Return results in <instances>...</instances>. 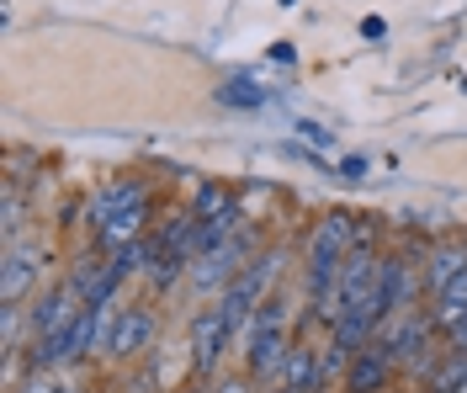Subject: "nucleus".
Masks as SVG:
<instances>
[{
  "label": "nucleus",
  "mask_w": 467,
  "mask_h": 393,
  "mask_svg": "<svg viewBox=\"0 0 467 393\" xmlns=\"http://www.w3.org/2000/svg\"><path fill=\"white\" fill-rule=\"evenodd\" d=\"M213 393H255V377L250 372H234V377H218Z\"/></svg>",
  "instance_id": "nucleus-18"
},
{
  "label": "nucleus",
  "mask_w": 467,
  "mask_h": 393,
  "mask_svg": "<svg viewBox=\"0 0 467 393\" xmlns=\"http://www.w3.org/2000/svg\"><path fill=\"white\" fill-rule=\"evenodd\" d=\"M48 250L43 240H5V255H0V303H22L37 287V272H43Z\"/></svg>",
  "instance_id": "nucleus-5"
},
{
  "label": "nucleus",
  "mask_w": 467,
  "mask_h": 393,
  "mask_svg": "<svg viewBox=\"0 0 467 393\" xmlns=\"http://www.w3.org/2000/svg\"><path fill=\"white\" fill-rule=\"evenodd\" d=\"M144 218H149V202H133V208L112 212V218L96 229V244H101V250H122V244L144 240Z\"/></svg>",
  "instance_id": "nucleus-11"
},
{
  "label": "nucleus",
  "mask_w": 467,
  "mask_h": 393,
  "mask_svg": "<svg viewBox=\"0 0 467 393\" xmlns=\"http://www.w3.org/2000/svg\"><path fill=\"white\" fill-rule=\"evenodd\" d=\"M154 330H160V319H154V308H117L112 319H107V335H101V357H112V362H128V357H144L149 346H154Z\"/></svg>",
  "instance_id": "nucleus-3"
},
{
  "label": "nucleus",
  "mask_w": 467,
  "mask_h": 393,
  "mask_svg": "<svg viewBox=\"0 0 467 393\" xmlns=\"http://www.w3.org/2000/svg\"><path fill=\"white\" fill-rule=\"evenodd\" d=\"M58 388H64V383L54 377V367H32V372H27V383H22L16 393H58Z\"/></svg>",
  "instance_id": "nucleus-17"
},
{
  "label": "nucleus",
  "mask_w": 467,
  "mask_h": 393,
  "mask_svg": "<svg viewBox=\"0 0 467 393\" xmlns=\"http://www.w3.org/2000/svg\"><path fill=\"white\" fill-rule=\"evenodd\" d=\"M282 5H297V0H282Z\"/></svg>",
  "instance_id": "nucleus-27"
},
{
  "label": "nucleus",
  "mask_w": 467,
  "mask_h": 393,
  "mask_svg": "<svg viewBox=\"0 0 467 393\" xmlns=\"http://www.w3.org/2000/svg\"><path fill=\"white\" fill-rule=\"evenodd\" d=\"M335 171H340L346 181H361V176H367V160H361V154H346V160H340Z\"/></svg>",
  "instance_id": "nucleus-20"
},
{
  "label": "nucleus",
  "mask_w": 467,
  "mask_h": 393,
  "mask_svg": "<svg viewBox=\"0 0 467 393\" xmlns=\"http://www.w3.org/2000/svg\"><path fill=\"white\" fill-rule=\"evenodd\" d=\"M255 244H261V234H255V223H250V229H239L234 240H223L218 250L197 255V261H192V293H197V298H218L234 276L250 266Z\"/></svg>",
  "instance_id": "nucleus-2"
},
{
  "label": "nucleus",
  "mask_w": 467,
  "mask_h": 393,
  "mask_svg": "<svg viewBox=\"0 0 467 393\" xmlns=\"http://www.w3.org/2000/svg\"><path fill=\"white\" fill-rule=\"evenodd\" d=\"M58 393H86V388H80V383H64V388H58Z\"/></svg>",
  "instance_id": "nucleus-25"
},
{
  "label": "nucleus",
  "mask_w": 467,
  "mask_h": 393,
  "mask_svg": "<svg viewBox=\"0 0 467 393\" xmlns=\"http://www.w3.org/2000/svg\"><path fill=\"white\" fill-rule=\"evenodd\" d=\"M292 351V335H287V298L271 293V298L255 308L250 319V335H244V372L255 383H276L282 372V357Z\"/></svg>",
  "instance_id": "nucleus-1"
},
{
  "label": "nucleus",
  "mask_w": 467,
  "mask_h": 393,
  "mask_svg": "<svg viewBox=\"0 0 467 393\" xmlns=\"http://www.w3.org/2000/svg\"><path fill=\"white\" fill-rule=\"evenodd\" d=\"M361 37H388V22H382V16H367V22H361Z\"/></svg>",
  "instance_id": "nucleus-22"
},
{
  "label": "nucleus",
  "mask_w": 467,
  "mask_h": 393,
  "mask_svg": "<svg viewBox=\"0 0 467 393\" xmlns=\"http://www.w3.org/2000/svg\"><path fill=\"white\" fill-rule=\"evenodd\" d=\"M234 340L229 319H223V308L213 303V308H202L197 319H192V372L197 377H207L213 367L223 362V346Z\"/></svg>",
  "instance_id": "nucleus-7"
},
{
  "label": "nucleus",
  "mask_w": 467,
  "mask_h": 393,
  "mask_svg": "<svg viewBox=\"0 0 467 393\" xmlns=\"http://www.w3.org/2000/svg\"><path fill=\"white\" fill-rule=\"evenodd\" d=\"M467 272V240H446L425 255V293H441L446 282H457Z\"/></svg>",
  "instance_id": "nucleus-9"
},
{
  "label": "nucleus",
  "mask_w": 467,
  "mask_h": 393,
  "mask_svg": "<svg viewBox=\"0 0 467 393\" xmlns=\"http://www.w3.org/2000/svg\"><path fill=\"white\" fill-rule=\"evenodd\" d=\"M292 128H297V139H303V144H329V128H319V122L297 118V122H292Z\"/></svg>",
  "instance_id": "nucleus-19"
},
{
  "label": "nucleus",
  "mask_w": 467,
  "mask_h": 393,
  "mask_svg": "<svg viewBox=\"0 0 467 393\" xmlns=\"http://www.w3.org/2000/svg\"><path fill=\"white\" fill-rule=\"evenodd\" d=\"M234 202H239V197H234V191H229L223 181H207L202 191H197V202H192V212H197L202 223H213V218H223V212H229Z\"/></svg>",
  "instance_id": "nucleus-14"
},
{
  "label": "nucleus",
  "mask_w": 467,
  "mask_h": 393,
  "mask_svg": "<svg viewBox=\"0 0 467 393\" xmlns=\"http://www.w3.org/2000/svg\"><path fill=\"white\" fill-rule=\"evenodd\" d=\"M133 202H149V186H144V181H112L107 191H96V197H90V212H86L90 229H101L112 212L133 208Z\"/></svg>",
  "instance_id": "nucleus-10"
},
{
  "label": "nucleus",
  "mask_w": 467,
  "mask_h": 393,
  "mask_svg": "<svg viewBox=\"0 0 467 393\" xmlns=\"http://www.w3.org/2000/svg\"><path fill=\"white\" fill-rule=\"evenodd\" d=\"M431 335L436 330V319H431V308L425 314H414V308H404V314H393L388 325L378 330V346L393 357L399 367H414L420 357H425V346H431Z\"/></svg>",
  "instance_id": "nucleus-4"
},
{
  "label": "nucleus",
  "mask_w": 467,
  "mask_h": 393,
  "mask_svg": "<svg viewBox=\"0 0 467 393\" xmlns=\"http://www.w3.org/2000/svg\"><path fill=\"white\" fill-rule=\"evenodd\" d=\"M218 101L223 107H265V91L255 80H229V86H218Z\"/></svg>",
  "instance_id": "nucleus-15"
},
{
  "label": "nucleus",
  "mask_w": 467,
  "mask_h": 393,
  "mask_svg": "<svg viewBox=\"0 0 467 393\" xmlns=\"http://www.w3.org/2000/svg\"><path fill=\"white\" fill-rule=\"evenodd\" d=\"M271 393H303V388H292V383H271Z\"/></svg>",
  "instance_id": "nucleus-24"
},
{
  "label": "nucleus",
  "mask_w": 467,
  "mask_h": 393,
  "mask_svg": "<svg viewBox=\"0 0 467 393\" xmlns=\"http://www.w3.org/2000/svg\"><path fill=\"white\" fill-rule=\"evenodd\" d=\"M271 59H276V64H297V48H287V43H276V48H271Z\"/></svg>",
  "instance_id": "nucleus-23"
},
{
  "label": "nucleus",
  "mask_w": 467,
  "mask_h": 393,
  "mask_svg": "<svg viewBox=\"0 0 467 393\" xmlns=\"http://www.w3.org/2000/svg\"><path fill=\"white\" fill-rule=\"evenodd\" d=\"M22 223H27V197L22 186H5V202H0V240H22Z\"/></svg>",
  "instance_id": "nucleus-13"
},
{
  "label": "nucleus",
  "mask_w": 467,
  "mask_h": 393,
  "mask_svg": "<svg viewBox=\"0 0 467 393\" xmlns=\"http://www.w3.org/2000/svg\"><path fill=\"white\" fill-rule=\"evenodd\" d=\"M0 340H5V351L22 346V303H0Z\"/></svg>",
  "instance_id": "nucleus-16"
},
{
  "label": "nucleus",
  "mask_w": 467,
  "mask_h": 393,
  "mask_svg": "<svg viewBox=\"0 0 467 393\" xmlns=\"http://www.w3.org/2000/svg\"><path fill=\"white\" fill-rule=\"evenodd\" d=\"M393 367H399V362H393L378 340H372V346H361V351L350 357L346 388H350V393H382V388H388V377H393Z\"/></svg>",
  "instance_id": "nucleus-8"
},
{
  "label": "nucleus",
  "mask_w": 467,
  "mask_h": 393,
  "mask_svg": "<svg viewBox=\"0 0 467 393\" xmlns=\"http://www.w3.org/2000/svg\"><path fill=\"white\" fill-rule=\"evenodd\" d=\"M181 393H213V388H181Z\"/></svg>",
  "instance_id": "nucleus-26"
},
{
  "label": "nucleus",
  "mask_w": 467,
  "mask_h": 393,
  "mask_svg": "<svg viewBox=\"0 0 467 393\" xmlns=\"http://www.w3.org/2000/svg\"><path fill=\"white\" fill-rule=\"evenodd\" d=\"M431 319H436L441 335H451L467 319V272L457 282H446L441 293H431Z\"/></svg>",
  "instance_id": "nucleus-12"
},
{
  "label": "nucleus",
  "mask_w": 467,
  "mask_h": 393,
  "mask_svg": "<svg viewBox=\"0 0 467 393\" xmlns=\"http://www.w3.org/2000/svg\"><path fill=\"white\" fill-rule=\"evenodd\" d=\"M446 351H462V357H467V319H462L451 335H446Z\"/></svg>",
  "instance_id": "nucleus-21"
},
{
  "label": "nucleus",
  "mask_w": 467,
  "mask_h": 393,
  "mask_svg": "<svg viewBox=\"0 0 467 393\" xmlns=\"http://www.w3.org/2000/svg\"><path fill=\"white\" fill-rule=\"evenodd\" d=\"M80 308H86L80 287H75V282H58V287H48V293H37V303L27 308V335L32 340H48V335H58Z\"/></svg>",
  "instance_id": "nucleus-6"
}]
</instances>
